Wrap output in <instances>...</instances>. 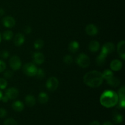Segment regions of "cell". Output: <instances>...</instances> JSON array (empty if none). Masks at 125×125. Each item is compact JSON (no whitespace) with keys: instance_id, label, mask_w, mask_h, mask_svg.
Instances as JSON below:
<instances>
[{"instance_id":"cell-1","label":"cell","mask_w":125,"mask_h":125,"mask_svg":"<svg viewBox=\"0 0 125 125\" xmlns=\"http://www.w3.org/2000/svg\"><path fill=\"white\" fill-rule=\"evenodd\" d=\"M104 78L102 73L96 70H93L87 73L83 78L84 83L92 88H96L102 84Z\"/></svg>"},{"instance_id":"cell-2","label":"cell","mask_w":125,"mask_h":125,"mask_svg":"<svg viewBox=\"0 0 125 125\" xmlns=\"http://www.w3.org/2000/svg\"><path fill=\"white\" fill-rule=\"evenodd\" d=\"M101 104L106 108L114 107L118 103V94L114 90H105L100 96Z\"/></svg>"},{"instance_id":"cell-3","label":"cell","mask_w":125,"mask_h":125,"mask_svg":"<svg viewBox=\"0 0 125 125\" xmlns=\"http://www.w3.org/2000/svg\"><path fill=\"white\" fill-rule=\"evenodd\" d=\"M76 62L80 67L83 68H87L90 64V59L89 56L84 53H81L77 56Z\"/></svg>"},{"instance_id":"cell-4","label":"cell","mask_w":125,"mask_h":125,"mask_svg":"<svg viewBox=\"0 0 125 125\" xmlns=\"http://www.w3.org/2000/svg\"><path fill=\"white\" fill-rule=\"evenodd\" d=\"M23 72L28 76H34L36 75L37 68L33 63H26L23 67Z\"/></svg>"},{"instance_id":"cell-5","label":"cell","mask_w":125,"mask_h":125,"mask_svg":"<svg viewBox=\"0 0 125 125\" xmlns=\"http://www.w3.org/2000/svg\"><path fill=\"white\" fill-rule=\"evenodd\" d=\"M59 81L56 77H50L46 83V87L50 92H54L58 87Z\"/></svg>"},{"instance_id":"cell-6","label":"cell","mask_w":125,"mask_h":125,"mask_svg":"<svg viewBox=\"0 0 125 125\" xmlns=\"http://www.w3.org/2000/svg\"><path fill=\"white\" fill-rule=\"evenodd\" d=\"M10 67L13 70H18L21 67V61L17 56H13L9 61Z\"/></svg>"},{"instance_id":"cell-7","label":"cell","mask_w":125,"mask_h":125,"mask_svg":"<svg viewBox=\"0 0 125 125\" xmlns=\"http://www.w3.org/2000/svg\"><path fill=\"white\" fill-rule=\"evenodd\" d=\"M115 51V45L112 42H107L104 44L101 48V52L107 56L109 54L112 53Z\"/></svg>"},{"instance_id":"cell-8","label":"cell","mask_w":125,"mask_h":125,"mask_svg":"<svg viewBox=\"0 0 125 125\" xmlns=\"http://www.w3.org/2000/svg\"><path fill=\"white\" fill-rule=\"evenodd\" d=\"M19 95V92L18 89L15 87H11L7 89L5 92V95L10 100H14L18 97Z\"/></svg>"},{"instance_id":"cell-9","label":"cell","mask_w":125,"mask_h":125,"mask_svg":"<svg viewBox=\"0 0 125 125\" xmlns=\"http://www.w3.org/2000/svg\"><path fill=\"white\" fill-rule=\"evenodd\" d=\"M33 62L37 65H41L45 61V56L43 54L40 52H34L32 54Z\"/></svg>"},{"instance_id":"cell-10","label":"cell","mask_w":125,"mask_h":125,"mask_svg":"<svg viewBox=\"0 0 125 125\" xmlns=\"http://www.w3.org/2000/svg\"><path fill=\"white\" fill-rule=\"evenodd\" d=\"M15 20L13 17L10 16H7L5 17L2 19V24L6 28H13L15 25Z\"/></svg>"},{"instance_id":"cell-11","label":"cell","mask_w":125,"mask_h":125,"mask_svg":"<svg viewBox=\"0 0 125 125\" xmlns=\"http://www.w3.org/2000/svg\"><path fill=\"white\" fill-rule=\"evenodd\" d=\"M85 32L87 34L90 36H94L97 35L98 33V29L95 25L93 24H89L85 28Z\"/></svg>"},{"instance_id":"cell-12","label":"cell","mask_w":125,"mask_h":125,"mask_svg":"<svg viewBox=\"0 0 125 125\" xmlns=\"http://www.w3.org/2000/svg\"><path fill=\"white\" fill-rule=\"evenodd\" d=\"M122 67H123V63L120 60L118 59L113 60L110 64V67H111V70L114 72L120 71L122 69Z\"/></svg>"},{"instance_id":"cell-13","label":"cell","mask_w":125,"mask_h":125,"mask_svg":"<svg viewBox=\"0 0 125 125\" xmlns=\"http://www.w3.org/2000/svg\"><path fill=\"white\" fill-rule=\"evenodd\" d=\"M125 42L124 40H122L117 45V52L119 54L120 57L123 60L125 59Z\"/></svg>"},{"instance_id":"cell-14","label":"cell","mask_w":125,"mask_h":125,"mask_svg":"<svg viewBox=\"0 0 125 125\" xmlns=\"http://www.w3.org/2000/svg\"><path fill=\"white\" fill-rule=\"evenodd\" d=\"M25 41V38L24 35H23L21 33H18L15 35L14 39H13V43L15 45L17 46H20L24 43Z\"/></svg>"},{"instance_id":"cell-15","label":"cell","mask_w":125,"mask_h":125,"mask_svg":"<svg viewBox=\"0 0 125 125\" xmlns=\"http://www.w3.org/2000/svg\"><path fill=\"white\" fill-rule=\"evenodd\" d=\"M100 43L96 40H92L90 42L89 45V49L92 52H96L100 50Z\"/></svg>"},{"instance_id":"cell-16","label":"cell","mask_w":125,"mask_h":125,"mask_svg":"<svg viewBox=\"0 0 125 125\" xmlns=\"http://www.w3.org/2000/svg\"><path fill=\"white\" fill-rule=\"evenodd\" d=\"M79 48V44L77 41L73 40L68 45V50L72 53H75L78 51Z\"/></svg>"},{"instance_id":"cell-17","label":"cell","mask_w":125,"mask_h":125,"mask_svg":"<svg viewBox=\"0 0 125 125\" xmlns=\"http://www.w3.org/2000/svg\"><path fill=\"white\" fill-rule=\"evenodd\" d=\"M12 109L16 112H21L24 109V104L20 101H15L12 103Z\"/></svg>"},{"instance_id":"cell-18","label":"cell","mask_w":125,"mask_h":125,"mask_svg":"<svg viewBox=\"0 0 125 125\" xmlns=\"http://www.w3.org/2000/svg\"><path fill=\"white\" fill-rule=\"evenodd\" d=\"M107 83L110 86L112 87H117L119 86V85L120 84V81L117 78L113 76L107 79Z\"/></svg>"},{"instance_id":"cell-19","label":"cell","mask_w":125,"mask_h":125,"mask_svg":"<svg viewBox=\"0 0 125 125\" xmlns=\"http://www.w3.org/2000/svg\"><path fill=\"white\" fill-rule=\"evenodd\" d=\"M36 100L35 97L32 95H28L25 98V103L29 107H33L35 105Z\"/></svg>"},{"instance_id":"cell-20","label":"cell","mask_w":125,"mask_h":125,"mask_svg":"<svg viewBox=\"0 0 125 125\" xmlns=\"http://www.w3.org/2000/svg\"><path fill=\"white\" fill-rule=\"evenodd\" d=\"M106 57H107V56H106L105 54L103 53V52H101V53L98 56V57H96V60H95L96 65L98 66L103 65L105 63Z\"/></svg>"},{"instance_id":"cell-21","label":"cell","mask_w":125,"mask_h":125,"mask_svg":"<svg viewBox=\"0 0 125 125\" xmlns=\"http://www.w3.org/2000/svg\"><path fill=\"white\" fill-rule=\"evenodd\" d=\"M49 98L47 94L45 92H41L38 96V100L41 104H45L48 101Z\"/></svg>"},{"instance_id":"cell-22","label":"cell","mask_w":125,"mask_h":125,"mask_svg":"<svg viewBox=\"0 0 125 125\" xmlns=\"http://www.w3.org/2000/svg\"><path fill=\"white\" fill-rule=\"evenodd\" d=\"M43 45H44L43 40H42V39H37L34 43V47L35 48L36 50H40V49L43 46Z\"/></svg>"},{"instance_id":"cell-23","label":"cell","mask_w":125,"mask_h":125,"mask_svg":"<svg viewBox=\"0 0 125 125\" xmlns=\"http://www.w3.org/2000/svg\"><path fill=\"white\" fill-rule=\"evenodd\" d=\"M102 74L104 79H106V80L114 76L113 72H112V70H104L103 73H102Z\"/></svg>"},{"instance_id":"cell-24","label":"cell","mask_w":125,"mask_h":125,"mask_svg":"<svg viewBox=\"0 0 125 125\" xmlns=\"http://www.w3.org/2000/svg\"><path fill=\"white\" fill-rule=\"evenodd\" d=\"M13 34L12 32V31H11L10 30H7L6 31L3 33L2 37H3V39L5 40H10L12 39V37H13Z\"/></svg>"},{"instance_id":"cell-25","label":"cell","mask_w":125,"mask_h":125,"mask_svg":"<svg viewBox=\"0 0 125 125\" xmlns=\"http://www.w3.org/2000/svg\"><path fill=\"white\" fill-rule=\"evenodd\" d=\"M114 121L115 123L119 124L121 123L123 120V117L122 115L120 114H116L114 115Z\"/></svg>"},{"instance_id":"cell-26","label":"cell","mask_w":125,"mask_h":125,"mask_svg":"<svg viewBox=\"0 0 125 125\" xmlns=\"http://www.w3.org/2000/svg\"><path fill=\"white\" fill-rule=\"evenodd\" d=\"M35 76L39 79H43L45 76V73L43 70L42 69V68H39V69H37V72Z\"/></svg>"},{"instance_id":"cell-27","label":"cell","mask_w":125,"mask_h":125,"mask_svg":"<svg viewBox=\"0 0 125 125\" xmlns=\"http://www.w3.org/2000/svg\"><path fill=\"white\" fill-rule=\"evenodd\" d=\"M118 99H125V89L124 86H122L118 90Z\"/></svg>"},{"instance_id":"cell-28","label":"cell","mask_w":125,"mask_h":125,"mask_svg":"<svg viewBox=\"0 0 125 125\" xmlns=\"http://www.w3.org/2000/svg\"><path fill=\"white\" fill-rule=\"evenodd\" d=\"M4 125H18L17 121L13 118H8L4 122Z\"/></svg>"},{"instance_id":"cell-29","label":"cell","mask_w":125,"mask_h":125,"mask_svg":"<svg viewBox=\"0 0 125 125\" xmlns=\"http://www.w3.org/2000/svg\"><path fill=\"white\" fill-rule=\"evenodd\" d=\"M63 62L67 65H70L73 62V58L70 55H66L63 57Z\"/></svg>"},{"instance_id":"cell-30","label":"cell","mask_w":125,"mask_h":125,"mask_svg":"<svg viewBox=\"0 0 125 125\" xmlns=\"http://www.w3.org/2000/svg\"><path fill=\"white\" fill-rule=\"evenodd\" d=\"M7 86V82L4 78H0V89H5Z\"/></svg>"},{"instance_id":"cell-31","label":"cell","mask_w":125,"mask_h":125,"mask_svg":"<svg viewBox=\"0 0 125 125\" xmlns=\"http://www.w3.org/2000/svg\"><path fill=\"white\" fill-rule=\"evenodd\" d=\"M13 75V72L11 70H7L4 73V76L6 79H10Z\"/></svg>"},{"instance_id":"cell-32","label":"cell","mask_w":125,"mask_h":125,"mask_svg":"<svg viewBox=\"0 0 125 125\" xmlns=\"http://www.w3.org/2000/svg\"><path fill=\"white\" fill-rule=\"evenodd\" d=\"M6 68V65L4 61L0 60V73L4 72Z\"/></svg>"},{"instance_id":"cell-33","label":"cell","mask_w":125,"mask_h":125,"mask_svg":"<svg viewBox=\"0 0 125 125\" xmlns=\"http://www.w3.org/2000/svg\"><path fill=\"white\" fill-rule=\"evenodd\" d=\"M7 115V111L3 108H0V118H4Z\"/></svg>"},{"instance_id":"cell-34","label":"cell","mask_w":125,"mask_h":125,"mask_svg":"<svg viewBox=\"0 0 125 125\" xmlns=\"http://www.w3.org/2000/svg\"><path fill=\"white\" fill-rule=\"evenodd\" d=\"M119 100V107L124 109L125 107V99H118Z\"/></svg>"},{"instance_id":"cell-35","label":"cell","mask_w":125,"mask_h":125,"mask_svg":"<svg viewBox=\"0 0 125 125\" xmlns=\"http://www.w3.org/2000/svg\"><path fill=\"white\" fill-rule=\"evenodd\" d=\"M32 32V28L31 27L28 26H26V28H24V32L27 34H31V32Z\"/></svg>"},{"instance_id":"cell-36","label":"cell","mask_w":125,"mask_h":125,"mask_svg":"<svg viewBox=\"0 0 125 125\" xmlns=\"http://www.w3.org/2000/svg\"><path fill=\"white\" fill-rule=\"evenodd\" d=\"M1 56H2V57L3 59H7L9 56V52L7 51H2Z\"/></svg>"},{"instance_id":"cell-37","label":"cell","mask_w":125,"mask_h":125,"mask_svg":"<svg viewBox=\"0 0 125 125\" xmlns=\"http://www.w3.org/2000/svg\"><path fill=\"white\" fill-rule=\"evenodd\" d=\"M8 100L9 98L6 96V95H5V96H2V98H1V101L4 103H7V101H8Z\"/></svg>"},{"instance_id":"cell-38","label":"cell","mask_w":125,"mask_h":125,"mask_svg":"<svg viewBox=\"0 0 125 125\" xmlns=\"http://www.w3.org/2000/svg\"><path fill=\"white\" fill-rule=\"evenodd\" d=\"M89 125H100V122H98V121H94V122H92V123H90Z\"/></svg>"},{"instance_id":"cell-39","label":"cell","mask_w":125,"mask_h":125,"mask_svg":"<svg viewBox=\"0 0 125 125\" xmlns=\"http://www.w3.org/2000/svg\"><path fill=\"white\" fill-rule=\"evenodd\" d=\"M4 14H5L4 10L3 9H2V8H0V17L4 15Z\"/></svg>"},{"instance_id":"cell-40","label":"cell","mask_w":125,"mask_h":125,"mask_svg":"<svg viewBox=\"0 0 125 125\" xmlns=\"http://www.w3.org/2000/svg\"><path fill=\"white\" fill-rule=\"evenodd\" d=\"M103 125H114L113 123L111 122H109V121H106V122H104Z\"/></svg>"},{"instance_id":"cell-41","label":"cell","mask_w":125,"mask_h":125,"mask_svg":"<svg viewBox=\"0 0 125 125\" xmlns=\"http://www.w3.org/2000/svg\"><path fill=\"white\" fill-rule=\"evenodd\" d=\"M2 96H3V95H2V92H1V90H0V101H1V98H2Z\"/></svg>"},{"instance_id":"cell-42","label":"cell","mask_w":125,"mask_h":125,"mask_svg":"<svg viewBox=\"0 0 125 125\" xmlns=\"http://www.w3.org/2000/svg\"><path fill=\"white\" fill-rule=\"evenodd\" d=\"M1 34H0V42H1Z\"/></svg>"}]
</instances>
